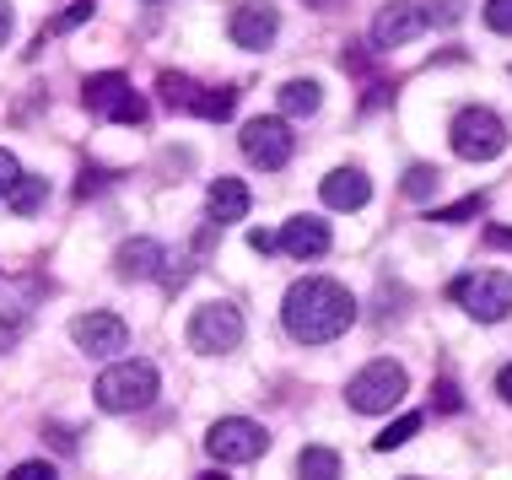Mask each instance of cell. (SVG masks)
<instances>
[{"label": "cell", "instance_id": "obj_1", "mask_svg": "<svg viewBox=\"0 0 512 480\" xmlns=\"http://www.w3.org/2000/svg\"><path fill=\"white\" fill-rule=\"evenodd\" d=\"M281 324L297 346H329L340 340L345 329L356 324V297L345 292L340 281H324V276H308L286 292L281 303Z\"/></svg>", "mask_w": 512, "mask_h": 480}, {"label": "cell", "instance_id": "obj_2", "mask_svg": "<svg viewBox=\"0 0 512 480\" xmlns=\"http://www.w3.org/2000/svg\"><path fill=\"white\" fill-rule=\"evenodd\" d=\"M92 394H98L103 410H114V416H124V410H146L151 400H157V367L151 362H114L108 373L92 383Z\"/></svg>", "mask_w": 512, "mask_h": 480}, {"label": "cell", "instance_id": "obj_3", "mask_svg": "<svg viewBox=\"0 0 512 480\" xmlns=\"http://www.w3.org/2000/svg\"><path fill=\"white\" fill-rule=\"evenodd\" d=\"M405 389H410V373L399 362H389V356H378V362H367L351 378L345 400H351V410H362V416H383V410H394L405 400Z\"/></svg>", "mask_w": 512, "mask_h": 480}, {"label": "cell", "instance_id": "obj_4", "mask_svg": "<svg viewBox=\"0 0 512 480\" xmlns=\"http://www.w3.org/2000/svg\"><path fill=\"white\" fill-rule=\"evenodd\" d=\"M448 297L469 313V319H480V324H502L507 313H512V276H502V270L459 276V281L448 286Z\"/></svg>", "mask_w": 512, "mask_h": 480}, {"label": "cell", "instance_id": "obj_5", "mask_svg": "<svg viewBox=\"0 0 512 480\" xmlns=\"http://www.w3.org/2000/svg\"><path fill=\"white\" fill-rule=\"evenodd\" d=\"M81 108L98 114V119H114V125H146V98L119 71L87 76V87H81Z\"/></svg>", "mask_w": 512, "mask_h": 480}, {"label": "cell", "instance_id": "obj_6", "mask_svg": "<svg viewBox=\"0 0 512 480\" xmlns=\"http://www.w3.org/2000/svg\"><path fill=\"white\" fill-rule=\"evenodd\" d=\"M453 152L464 162H491L507 152V125L491 114V108H464L459 119H453Z\"/></svg>", "mask_w": 512, "mask_h": 480}, {"label": "cell", "instance_id": "obj_7", "mask_svg": "<svg viewBox=\"0 0 512 480\" xmlns=\"http://www.w3.org/2000/svg\"><path fill=\"white\" fill-rule=\"evenodd\" d=\"M205 448H211V459H221V464H254L270 448V432L248 416H221L216 427L205 432Z\"/></svg>", "mask_w": 512, "mask_h": 480}, {"label": "cell", "instance_id": "obj_8", "mask_svg": "<svg viewBox=\"0 0 512 480\" xmlns=\"http://www.w3.org/2000/svg\"><path fill=\"white\" fill-rule=\"evenodd\" d=\"M238 146H243V157L254 162V168L281 173L286 162H292V152H297V135H292L286 119H248L243 135H238Z\"/></svg>", "mask_w": 512, "mask_h": 480}, {"label": "cell", "instance_id": "obj_9", "mask_svg": "<svg viewBox=\"0 0 512 480\" xmlns=\"http://www.w3.org/2000/svg\"><path fill=\"white\" fill-rule=\"evenodd\" d=\"M189 346L205 351V356L238 351V346H243V313L232 308V303H205V308H195V319H189Z\"/></svg>", "mask_w": 512, "mask_h": 480}, {"label": "cell", "instance_id": "obj_10", "mask_svg": "<svg viewBox=\"0 0 512 480\" xmlns=\"http://www.w3.org/2000/svg\"><path fill=\"white\" fill-rule=\"evenodd\" d=\"M426 22H432V17H426L415 0H389V6L372 17V44H378V49H405L410 38L426 33Z\"/></svg>", "mask_w": 512, "mask_h": 480}, {"label": "cell", "instance_id": "obj_11", "mask_svg": "<svg viewBox=\"0 0 512 480\" xmlns=\"http://www.w3.org/2000/svg\"><path fill=\"white\" fill-rule=\"evenodd\" d=\"M71 340L92 356H114L130 346V324L119 313H81V319H71Z\"/></svg>", "mask_w": 512, "mask_h": 480}, {"label": "cell", "instance_id": "obj_12", "mask_svg": "<svg viewBox=\"0 0 512 480\" xmlns=\"http://www.w3.org/2000/svg\"><path fill=\"white\" fill-rule=\"evenodd\" d=\"M227 27H232V44H238V49H270L275 33H281V11L259 6V0H238Z\"/></svg>", "mask_w": 512, "mask_h": 480}, {"label": "cell", "instance_id": "obj_13", "mask_svg": "<svg viewBox=\"0 0 512 480\" xmlns=\"http://www.w3.org/2000/svg\"><path fill=\"white\" fill-rule=\"evenodd\" d=\"M162 243L157 238H130V243H119V254H114V276L119 281H151V276H162Z\"/></svg>", "mask_w": 512, "mask_h": 480}, {"label": "cell", "instance_id": "obj_14", "mask_svg": "<svg viewBox=\"0 0 512 480\" xmlns=\"http://www.w3.org/2000/svg\"><path fill=\"white\" fill-rule=\"evenodd\" d=\"M275 243L292 259H318V254H329V222H318V216H292Z\"/></svg>", "mask_w": 512, "mask_h": 480}, {"label": "cell", "instance_id": "obj_15", "mask_svg": "<svg viewBox=\"0 0 512 480\" xmlns=\"http://www.w3.org/2000/svg\"><path fill=\"white\" fill-rule=\"evenodd\" d=\"M372 200V178L362 168H335L324 178V205L329 211H362Z\"/></svg>", "mask_w": 512, "mask_h": 480}, {"label": "cell", "instance_id": "obj_16", "mask_svg": "<svg viewBox=\"0 0 512 480\" xmlns=\"http://www.w3.org/2000/svg\"><path fill=\"white\" fill-rule=\"evenodd\" d=\"M248 189H243V178H216L211 184V195H205V211H211V227H227V222H243L248 216Z\"/></svg>", "mask_w": 512, "mask_h": 480}, {"label": "cell", "instance_id": "obj_17", "mask_svg": "<svg viewBox=\"0 0 512 480\" xmlns=\"http://www.w3.org/2000/svg\"><path fill=\"white\" fill-rule=\"evenodd\" d=\"M157 92H162V108H173V114H195V103H200V87L189 76H178V71H162Z\"/></svg>", "mask_w": 512, "mask_h": 480}, {"label": "cell", "instance_id": "obj_18", "mask_svg": "<svg viewBox=\"0 0 512 480\" xmlns=\"http://www.w3.org/2000/svg\"><path fill=\"white\" fill-rule=\"evenodd\" d=\"M318 103H324V87H318V81H286L281 87V114H292V119L318 114Z\"/></svg>", "mask_w": 512, "mask_h": 480}, {"label": "cell", "instance_id": "obj_19", "mask_svg": "<svg viewBox=\"0 0 512 480\" xmlns=\"http://www.w3.org/2000/svg\"><path fill=\"white\" fill-rule=\"evenodd\" d=\"M297 480H340V454L335 448H302L297 454Z\"/></svg>", "mask_w": 512, "mask_h": 480}, {"label": "cell", "instance_id": "obj_20", "mask_svg": "<svg viewBox=\"0 0 512 480\" xmlns=\"http://www.w3.org/2000/svg\"><path fill=\"white\" fill-rule=\"evenodd\" d=\"M44 200H49V178H38V173H22L17 184H11V195H6V205L17 216H33Z\"/></svg>", "mask_w": 512, "mask_h": 480}, {"label": "cell", "instance_id": "obj_21", "mask_svg": "<svg viewBox=\"0 0 512 480\" xmlns=\"http://www.w3.org/2000/svg\"><path fill=\"white\" fill-rule=\"evenodd\" d=\"M195 114H200V119H216V125H221V119L238 114V92H232V87H200Z\"/></svg>", "mask_w": 512, "mask_h": 480}, {"label": "cell", "instance_id": "obj_22", "mask_svg": "<svg viewBox=\"0 0 512 480\" xmlns=\"http://www.w3.org/2000/svg\"><path fill=\"white\" fill-rule=\"evenodd\" d=\"M415 432H421V416H415V410H405L399 421H389V427L372 437V448H378V454H394V448H405Z\"/></svg>", "mask_w": 512, "mask_h": 480}, {"label": "cell", "instance_id": "obj_23", "mask_svg": "<svg viewBox=\"0 0 512 480\" xmlns=\"http://www.w3.org/2000/svg\"><path fill=\"white\" fill-rule=\"evenodd\" d=\"M480 211H486V195H464L453 205H437L432 222H469V216H480Z\"/></svg>", "mask_w": 512, "mask_h": 480}, {"label": "cell", "instance_id": "obj_24", "mask_svg": "<svg viewBox=\"0 0 512 480\" xmlns=\"http://www.w3.org/2000/svg\"><path fill=\"white\" fill-rule=\"evenodd\" d=\"M437 178H442L437 168H410V173H405V195H410V200H426V195L437 189Z\"/></svg>", "mask_w": 512, "mask_h": 480}, {"label": "cell", "instance_id": "obj_25", "mask_svg": "<svg viewBox=\"0 0 512 480\" xmlns=\"http://www.w3.org/2000/svg\"><path fill=\"white\" fill-rule=\"evenodd\" d=\"M87 17H92V0H71V6H65L60 17L49 22V33H71V27H81Z\"/></svg>", "mask_w": 512, "mask_h": 480}, {"label": "cell", "instance_id": "obj_26", "mask_svg": "<svg viewBox=\"0 0 512 480\" xmlns=\"http://www.w3.org/2000/svg\"><path fill=\"white\" fill-rule=\"evenodd\" d=\"M6 480H60V470H54L49 459H27V464H17Z\"/></svg>", "mask_w": 512, "mask_h": 480}, {"label": "cell", "instance_id": "obj_27", "mask_svg": "<svg viewBox=\"0 0 512 480\" xmlns=\"http://www.w3.org/2000/svg\"><path fill=\"white\" fill-rule=\"evenodd\" d=\"M432 405H437V410H448V416H453V410H464V394H459V383H448V378H442V383H432Z\"/></svg>", "mask_w": 512, "mask_h": 480}, {"label": "cell", "instance_id": "obj_28", "mask_svg": "<svg viewBox=\"0 0 512 480\" xmlns=\"http://www.w3.org/2000/svg\"><path fill=\"white\" fill-rule=\"evenodd\" d=\"M486 27L491 33H512V0H486Z\"/></svg>", "mask_w": 512, "mask_h": 480}, {"label": "cell", "instance_id": "obj_29", "mask_svg": "<svg viewBox=\"0 0 512 480\" xmlns=\"http://www.w3.org/2000/svg\"><path fill=\"white\" fill-rule=\"evenodd\" d=\"M22 178V168H17V157L6 152V146H0V195H11V184H17Z\"/></svg>", "mask_w": 512, "mask_h": 480}, {"label": "cell", "instance_id": "obj_30", "mask_svg": "<svg viewBox=\"0 0 512 480\" xmlns=\"http://www.w3.org/2000/svg\"><path fill=\"white\" fill-rule=\"evenodd\" d=\"M103 184H108V173H103V168H87V173H81V184H76V195L87 200V195H98Z\"/></svg>", "mask_w": 512, "mask_h": 480}, {"label": "cell", "instance_id": "obj_31", "mask_svg": "<svg viewBox=\"0 0 512 480\" xmlns=\"http://www.w3.org/2000/svg\"><path fill=\"white\" fill-rule=\"evenodd\" d=\"M248 243H254L259 254H270V249H281V243H275V232H265V227H254L248 232Z\"/></svg>", "mask_w": 512, "mask_h": 480}, {"label": "cell", "instance_id": "obj_32", "mask_svg": "<svg viewBox=\"0 0 512 480\" xmlns=\"http://www.w3.org/2000/svg\"><path fill=\"white\" fill-rule=\"evenodd\" d=\"M486 243H491V249H512V227H491Z\"/></svg>", "mask_w": 512, "mask_h": 480}, {"label": "cell", "instance_id": "obj_33", "mask_svg": "<svg viewBox=\"0 0 512 480\" xmlns=\"http://www.w3.org/2000/svg\"><path fill=\"white\" fill-rule=\"evenodd\" d=\"M496 394H502V400L512 405V367H502V373H496Z\"/></svg>", "mask_w": 512, "mask_h": 480}, {"label": "cell", "instance_id": "obj_34", "mask_svg": "<svg viewBox=\"0 0 512 480\" xmlns=\"http://www.w3.org/2000/svg\"><path fill=\"white\" fill-rule=\"evenodd\" d=\"M11 22H17V17H11V6H6V0H0V44H6V38H11Z\"/></svg>", "mask_w": 512, "mask_h": 480}, {"label": "cell", "instance_id": "obj_35", "mask_svg": "<svg viewBox=\"0 0 512 480\" xmlns=\"http://www.w3.org/2000/svg\"><path fill=\"white\" fill-rule=\"evenodd\" d=\"M302 6H318V11H329V6H340V0H302Z\"/></svg>", "mask_w": 512, "mask_h": 480}, {"label": "cell", "instance_id": "obj_36", "mask_svg": "<svg viewBox=\"0 0 512 480\" xmlns=\"http://www.w3.org/2000/svg\"><path fill=\"white\" fill-rule=\"evenodd\" d=\"M195 480H227V475H221V470H205V475H195Z\"/></svg>", "mask_w": 512, "mask_h": 480}, {"label": "cell", "instance_id": "obj_37", "mask_svg": "<svg viewBox=\"0 0 512 480\" xmlns=\"http://www.w3.org/2000/svg\"><path fill=\"white\" fill-rule=\"evenodd\" d=\"M405 480H421V475H405Z\"/></svg>", "mask_w": 512, "mask_h": 480}]
</instances>
